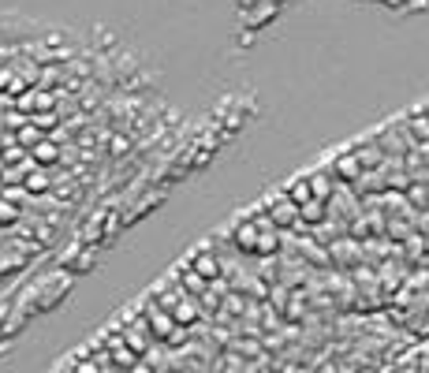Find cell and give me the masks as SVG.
Returning a JSON list of instances; mask_svg holds the SVG:
<instances>
[{"mask_svg": "<svg viewBox=\"0 0 429 373\" xmlns=\"http://www.w3.org/2000/svg\"><path fill=\"white\" fill-rule=\"evenodd\" d=\"M142 317H146V325H150V336H157V340H164V343H183L187 340V329H179V325L172 321V314L164 310L157 299L146 303Z\"/></svg>", "mask_w": 429, "mask_h": 373, "instance_id": "6da1fadb", "label": "cell"}, {"mask_svg": "<svg viewBox=\"0 0 429 373\" xmlns=\"http://www.w3.org/2000/svg\"><path fill=\"white\" fill-rule=\"evenodd\" d=\"M120 340H123L134 354H146V351H150V340H153V336H150L146 317H131V321H127V329L120 332Z\"/></svg>", "mask_w": 429, "mask_h": 373, "instance_id": "7a4b0ae2", "label": "cell"}, {"mask_svg": "<svg viewBox=\"0 0 429 373\" xmlns=\"http://www.w3.org/2000/svg\"><path fill=\"white\" fill-rule=\"evenodd\" d=\"M168 314H172V321H176L179 329H187V325L198 321V299L176 295V299H172V306H168Z\"/></svg>", "mask_w": 429, "mask_h": 373, "instance_id": "3957f363", "label": "cell"}, {"mask_svg": "<svg viewBox=\"0 0 429 373\" xmlns=\"http://www.w3.org/2000/svg\"><path fill=\"white\" fill-rule=\"evenodd\" d=\"M105 343H108V351H112V362H116L120 370H134V366H139V354H134V351L120 340V332L105 336Z\"/></svg>", "mask_w": 429, "mask_h": 373, "instance_id": "277c9868", "label": "cell"}, {"mask_svg": "<svg viewBox=\"0 0 429 373\" xmlns=\"http://www.w3.org/2000/svg\"><path fill=\"white\" fill-rule=\"evenodd\" d=\"M190 272H198L202 280H217V276H221V261H217L213 250H202V254L190 258Z\"/></svg>", "mask_w": 429, "mask_h": 373, "instance_id": "5b68a950", "label": "cell"}, {"mask_svg": "<svg viewBox=\"0 0 429 373\" xmlns=\"http://www.w3.org/2000/svg\"><path fill=\"white\" fill-rule=\"evenodd\" d=\"M266 216H269V224H299V205L288 202V198H277Z\"/></svg>", "mask_w": 429, "mask_h": 373, "instance_id": "8992f818", "label": "cell"}, {"mask_svg": "<svg viewBox=\"0 0 429 373\" xmlns=\"http://www.w3.org/2000/svg\"><path fill=\"white\" fill-rule=\"evenodd\" d=\"M359 176H362V165L355 153H340L332 161V179H359Z\"/></svg>", "mask_w": 429, "mask_h": 373, "instance_id": "52a82bcc", "label": "cell"}, {"mask_svg": "<svg viewBox=\"0 0 429 373\" xmlns=\"http://www.w3.org/2000/svg\"><path fill=\"white\" fill-rule=\"evenodd\" d=\"M57 105V97L49 94V90H26V94L19 97V108H34V112H49V108Z\"/></svg>", "mask_w": 429, "mask_h": 373, "instance_id": "ba28073f", "label": "cell"}, {"mask_svg": "<svg viewBox=\"0 0 429 373\" xmlns=\"http://www.w3.org/2000/svg\"><path fill=\"white\" fill-rule=\"evenodd\" d=\"M30 161H34V165H52V161H60V145L49 142V139H41V142L30 150Z\"/></svg>", "mask_w": 429, "mask_h": 373, "instance_id": "9c48e42d", "label": "cell"}, {"mask_svg": "<svg viewBox=\"0 0 429 373\" xmlns=\"http://www.w3.org/2000/svg\"><path fill=\"white\" fill-rule=\"evenodd\" d=\"M310 179V190H314L317 202H328V194H332V176L328 172H317V176H306Z\"/></svg>", "mask_w": 429, "mask_h": 373, "instance_id": "30bf717a", "label": "cell"}, {"mask_svg": "<svg viewBox=\"0 0 429 373\" xmlns=\"http://www.w3.org/2000/svg\"><path fill=\"white\" fill-rule=\"evenodd\" d=\"M284 198H288V202H295V205H306L310 198H314V190H310V179H295V183L284 190Z\"/></svg>", "mask_w": 429, "mask_h": 373, "instance_id": "8fae6325", "label": "cell"}, {"mask_svg": "<svg viewBox=\"0 0 429 373\" xmlns=\"http://www.w3.org/2000/svg\"><path fill=\"white\" fill-rule=\"evenodd\" d=\"M176 276H179V284L187 288V295H190V299H198V295H202V291H206V280L198 276V272H190V269H179Z\"/></svg>", "mask_w": 429, "mask_h": 373, "instance_id": "7c38bea8", "label": "cell"}, {"mask_svg": "<svg viewBox=\"0 0 429 373\" xmlns=\"http://www.w3.org/2000/svg\"><path fill=\"white\" fill-rule=\"evenodd\" d=\"M23 190H30V194H41V190H49V176H45L41 168H30L23 179Z\"/></svg>", "mask_w": 429, "mask_h": 373, "instance_id": "4fadbf2b", "label": "cell"}, {"mask_svg": "<svg viewBox=\"0 0 429 373\" xmlns=\"http://www.w3.org/2000/svg\"><path fill=\"white\" fill-rule=\"evenodd\" d=\"M321 216H325V202H317V198H310L306 205H299V221L314 224V221H321Z\"/></svg>", "mask_w": 429, "mask_h": 373, "instance_id": "5bb4252c", "label": "cell"}, {"mask_svg": "<svg viewBox=\"0 0 429 373\" xmlns=\"http://www.w3.org/2000/svg\"><path fill=\"white\" fill-rule=\"evenodd\" d=\"M38 142H41V131H38L34 123H23V127H19V150H26V145L34 150Z\"/></svg>", "mask_w": 429, "mask_h": 373, "instance_id": "9a60e30c", "label": "cell"}, {"mask_svg": "<svg viewBox=\"0 0 429 373\" xmlns=\"http://www.w3.org/2000/svg\"><path fill=\"white\" fill-rule=\"evenodd\" d=\"M407 127L418 134V139H429V116H410Z\"/></svg>", "mask_w": 429, "mask_h": 373, "instance_id": "2e32d148", "label": "cell"}, {"mask_svg": "<svg viewBox=\"0 0 429 373\" xmlns=\"http://www.w3.org/2000/svg\"><path fill=\"white\" fill-rule=\"evenodd\" d=\"M71 370H75V373H105L101 370V359H79Z\"/></svg>", "mask_w": 429, "mask_h": 373, "instance_id": "e0dca14e", "label": "cell"}, {"mask_svg": "<svg viewBox=\"0 0 429 373\" xmlns=\"http://www.w3.org/2000/svg\"><path fill=\"white\" fill-rule=\"evenodd\" d=\"M15 216H19V209H15V205H8V202H0V224L15 221Z\"/></svg>", "mask_w": 429, "mask_h": 373, "instance_id": "ac0fdd59", "label": "cell"}, {"mask_svg": "<svg viewBox=\"0 0 429 373\" xmlns=\"http://www.w3.org/2000/svg\"><path fill=\"white\" fill-rule=\"evenodd\" d=\"M112 153H127V139H120V134H116V139H112Z\"/></svg>", "mask_w": 429, "mask_h": 373, "instance_id": "d6986e66", "label": "cell"}]
</instances>
